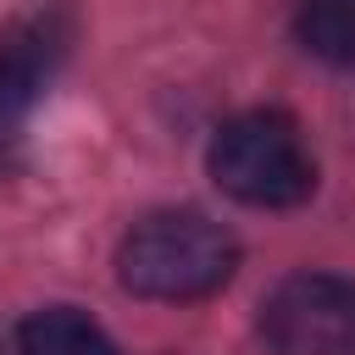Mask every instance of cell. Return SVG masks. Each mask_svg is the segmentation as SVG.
<instances>
[{
    "label": "cell",
    "instance_id": "cell-1",
    "mask_svg": "<svg viewBox=\"0 0 355 355\" xmlns=\"http://www.w3.org/2000/svg\"><path fill=\"white\" fill-rule=\"evenodd\" d=\"M239 272V239L205 211H150L116 244V283L139 300L183 305Z\"/></svg>",
    "mask_w": 355,
    "mask_h": 355
},
{
    "label": "cell",
    "instance_id": "cell-2",
    "mask_svg": "<svg viewBox=\"0 0 355 355\" xmlns=\"http://www.w3.org/2000/svg\"><path fill=\"white\" fill-rule=\"evenodd\" d=\"M205 166L227 200L255 211H294L316 194V155L300 122L277 105L227 116L205 150Z\"/></svg>",
    "mask_w": 355,
    "mask_h": 355
},
{
    "label": "cell",
    "instance_id": "cell-3",
    "mask_svg": "<svg viewBox=\"0 0 355 355\" xmlns=\"http://www.w3.org/2000/svg\"><path fill=\"white\" fill-rule=\"evenodd\" d=\"M261 338L272 355H355V277L288 272L261 300Z\"/></svg>",
    "mask_w": 355,
    "mask_h": 355
},
{
    "label": "cell",
    "instance_id": "cell-4",
    "mask_svg": "<svg viewBox=\"0 0 355 355\" xmlns=\"http://www.w3.org/2000/svg\"><path fill=\"white\" fill-rule=\"evenodd\" d=\"M61 55H67V17L55 6L22 11L0 28V178L11 172Z\"/></svg>",
    "mask_w": 355,
    "mask_h": 355
},
{
    "label": "cell",
    "instance_id": "cell-5",
    "mask_svg": "<svg viewBox=\"0 0 355 355\" xmlns=\"http://www.w3.org/2000/svg\"><path fill=\"white\" fill-rule=\"evenodd\" d=\"M17 355H122V349L111 344V333L89 311H78V305H44V311L22 316Z\"/></svg>",
    "mask_w": 355,
    "mask_h": 355
},
{
    "label": "cell",
    "instance_id": "cell-6",
    "mask_svg": "<svg viewBox=\"0 0 355 355\" xmlns=\"http://www.w3.org/2000/svg\"><path fill=\"white\" fill-rule=\"evenodd\" d=\"M294 39L316 61L355 72V0H294Z\"/></svg>",
    "mask_w": 355,
    "mask_h": 355
}]
</instances>
